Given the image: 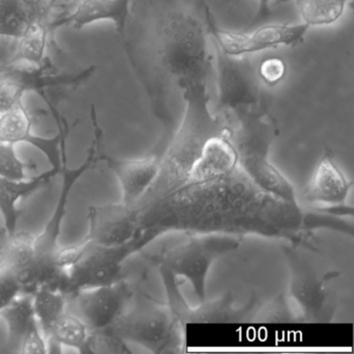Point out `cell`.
<instances>
[{
  "label": "cell",
  "instance_id": "cell-30",
  "mask_svg": "<svg viewBox=\"0 0 354 354\" xmlns=\"http://www.w3.org/2000/svg\"><path fill=\"white\" fill-rule=\"evenodd\" d=\"M19 353L22 354H46L48 353L47 339L39 325L38 321L32 324L26 333L20 346Z\"/></svg>",
  "mask_w": 354,
  "mask_h": 354
},
{
  "label": "cell",
  "instance_id": "cell-16",
  "mask_svg": "<svg viewBox=\"0 0 354 354\" xmlns=\"http://www.w3.org/2000/svg\"><path fill=\"white\" fill-rule=\"evenodd\" d=\"M167 140L162 138L154 151L140 158H113L102 152L101 161L105 162L119 182L121 202L134 205L146 194L158 176L163 150Z\"/></svg>",
  "mask_w": 354,
  "mask_h": 354
},
{
  "label": "cell",
  "instance_id": "cell-15",
  "mask_svg": "<svg viewBox=\"0 0 354 354\" xmlns=\"http://www.w3.org/2000/svg\"><path fill=\"white\" fill-rule=\"evenodd\" d=\"M0 267L13 273L22 293H34L47 277L44 263L37 257L35 236L18 230L10 234L0 227Z\"/></svg>",
  "mask_w": 354,
  "mask_h": 354
},
{
  "label": "cell",
  "instance_id": "cell-1",
  "mask_svg": "<svg viewBox=\"0 0 354 354\" xmlns=\"http://www.w3.org/2000/svg\"><path fill=\"white\" fill-rule=\"evenodd\" d=\"M212 20L203 0H131L122 40L165 131L175 130V99L211 97Z\"/></svg>",
  "mask_w": 354,
  "mask_h": 354
},
{
  "label": "cell",
  "instance_id": "cell-18",
  "mask_svg": "<svg viewBox=\"0 0 354 354\" xmlns=\"http://www.w3.org/2000/svg\"><path fill=\"white\" fill-rule=\"evenodd\" d=\"M131 0H80L70 11H64L51 21L53 32L68 26L80 30L97 22L111 21L121 36L129 15Z\"/></svg>",
  "mask_w": 354,
  "mask_h": 354
},
{
  "label": "cell",
  "instance_id": "cell-32",
  "mask_svg": "<svg viewBox=\"0 0 354 354\" xmlns=\"http://www.w3.org/2000/svg\"><path fill=\"white\" fill-rule=\"evenodd\" d=\"M259 1H260V7H259V14L257 16L256 22L261 21L268 14V3L270 0H259Z\"/></svg>",
  "mask_w": 354,
  "mask_h": 354
},
{
  "label": "cell",
  "instance_id": "cell-23",
  "mask_svg": "<svg viewBox=\"0 0 354 354\" xmlns=\"http://www.w3.org/2000/svg\"><path fill=\"white\" fill-rule=\"evenodd\" d=\"M8 330V346L11 352H19L20 346L37 318L32 306V295L20 293L9 306L0 312Z\"/></svg>",
  "mask_w": 354,
  "mask_h": 354
},
{
  "label": "cell",
  "instance_id": "cell-3",
  "mask_svg": "<svg viewBox=\"0 0 354 354\" xmlns=\"http://www.w3.org/2000/svg\"><path fill=\"white\" fill-rule=\"evenodd\" d=\"M225 130V122L211 107L210 97L186 98L181 122L163 150L158 176L136 205L146 208L187 183L207 140Z\"/></svg>",
  "mask_w": 354,
  "mask_h": 354
},
{
  "label": "cell",
  "instance_id": "cell-19",
  "mask_svg": "<svg viewBox=\"0 0 354 354\" xmlns=\"http://www.w3.org/2000/svg\"><path fill=\"white\" fill-rule=\"evenodd\" d=\"M61 171L51 167L44 173L24 180H9L0 177V215L3 229L8 233L17 231L18 221L24 211L19 209L20 201L36 194L49 183Z\"/></svg>",
  "mask_w": 354,
  "mask_h": 354
},
{
  "label": "cell",
  "instance_id": "cell-31",
  "mask_svg": "<svg viewBox=\"0 0 354 354\" xmlns=\"http://www.w3.org/2000/svg\"><path fill=\"white\" fill-rule=\"evenodd\" d=\"M20 293H22L21 287L13 273L5 267H0V312Z\"/></svg>",
  "mask_w": 354,
  "mask_h": 354
},
{
  "label": "cell",
  "instance_id": "cell-25",
  "mask_svg": "<svg viewBox=\"0 0 354 354\" xmlns=\"http://www.w3.org/2000/svg\"><path fill=\"white\" fill-rule=\"evenodd\" d=\"M32 295L35 315L47 339L51 327L67 310V295L61 290L51 287L40 288Z\"/></svg>",
  "mask_w": 354,
  "mask_h": 354
},
{
  "label": "cell",
  "instance_id": "cell-29",
  "mask_svg": "<svg viewBox=\"0 0 354 354\" xmlns=\"http://www.w3.org/2000/svg\"><path fill=\"white\" fill-rule=\"evenodd\" d=\"M287 65L279 57H269L259 66L258 75L267 86H277L285 77Z\"/></svg>",
  "mask_w": 354,
  "mask_h": 354
},
{
  "label": "cell",
  "instance_id": "cell-13",
  "mask_svg": "<svg viewBox=\"0 0 354 354\" xmlns=\"http://www.w3.org/2000/svg\"><path fill=\"white\" fill-rule=\"evenodd\" d=\"M308 24H274L261 26L254 32H234L217 28L211 22L210 30L217 48L231 57H240L277 46H293L304 40Z\"/></svg>",
  "mask_w": 354,
  "mask_h": 354
},
{
  "label": "cell",
  "instance_id": "cell-12",
  "mask_svg": "<svg viewBox=\"0 0 354 354\" xmlns=\"http://www.w3.org/2000/svg\"><path fill=\"white\" fill-rule=\"evenodd\" d=\"M167 293V302L171 312L184 324L190 323L237 322L252 320L259 308L257 298L252 296L250 301L241 308H236L233 297L227 293L210 301L201 302L200 306L192 308L180 289L179 281L175 275L165 269H158Z\"/></svg>",
  "mask_w": 354,
  "mask_h": 354
},
{
  "label": "cell",
  "instance_id": "cell-11",
  "mask_svg": "<svg viewBox=\"0 0 354 354\" xmlns=\"http://www.w3.org/2000/svg\"><path fill=\"white\" fill-rule=\"evenodd\" d=\"M50 109L59 125L57 136L41 138L32 133L34 115L22 102L0 115V142H8L15 146L17 144L30 145L45 155L51 167H57L61 171L64 155L67 153L68 136L72 128L77 124L70 125L61 117L57 109L51 106Z\"/></svg>",
  "mask_w": 354,
  "mask_h": 354
},
{
  "label": "cell",
  "instance_id": "cell-6",
  "mask_svg": "<svg viewBox=\"0 0 354 354\" xmlns=\"http://www.w3.org/2000/svg\"><path fill=\"white\" fill-rule=\"evenodd\" d=\"M185 237L148 256L151 264L165 269L192 286L200 302L206 300L207 279L215 261L237 250L243 237L223 234H184Z\"/></svg>",
  "mask_w": 354,
  "mask_h": 354
},
{
  "label": "cell",
  "instance_id": "cell-22",
  "mask_svg": "<svg viewBox=\"0 0 354 354\" xmlns=\"http://www.w3.org/2000/svg\"><path fill=\"white\" fill-rule=\"evenodd\" d=\"M94 333L76 315L66 310L51 327L47 337L48 353H59L62 347L73 348L80 353H94Z\"/></svg>",
  "mask_w": 354,
  "mask_h": 354
},
{
  "label": "cell",
  "instance_id": "cell-28",
  "mask_svg": "<svg viewBox=\"0 0 354 354\" xmlns=\"http://www.w3.org/2000/svg\"><path fill=\"white\" fill-rule=\"evenodd\" d=\"M252 320L258 322H287L295 321L296 317L285 294L281 293L266 306L257 308Z\"/></svg>",
  "mask_w": 354,
  "mask_h": 354
},
{
  "label": "cell",
  "instance_id": "cell-24",
  "mask_svg": "<svg viewBox=\"0 0 354 354\" xmlns=\"http://www.w3.org/2000/svg\"><path fill=\"white\" fill-rule=\"evenodd\" d=\"M350 1L352 0H274V3H294L302 22L310 26H324L335 24Z\"/></svg>",
  "mask_w": 354,
  "mask_h": 354
},
{
  "label": "cell",
  "instance_id": "cell-20",
  "mask_svg": "<svg viewBox=\"0 0 354 354\" xmlns=\"http://www.w3.org/2000/svg\"><path fill=\"white\" fill-rule=\"evenodd\" d=\"M53 1L0 0V38L17 40L35 20L50 16Z\"/></svg>",
  "mask_w": 354,
  "mask_h": 354
},
{
  "label": "cell",
  "instance_id": "cell-9",
  "mask_svg": "<svg viewBox=\"0 0 354 354\" xmlns=\"http://www.w3.org/2000/svg\"><path fill=\"white\" fill-rule=\"evenodd\" d=\"M91 119H92L93 128H94V138L88 149V156L86 160L78 167H68L67 153L63 157L62 165V186L59 190L57 204L51 213L50 218L47 221L46 225L43 227L39 235L35 236V248H36L37 257L43 262L55 265V257L59 246V237H61L62 227L67 214L68 203L74 185L78 180L88 173L90 169H94L97 163L101 161L102 154V129L99 127L96 111L94 106L91 109ZM59 269V268H57Z\"/></svg>",
  "mask_w": 354,
  "mask_h": 354
},
{
  "label": "cell",
  "instance_id": "cell-2",
  "mask_svg": "<svg viewBox=\"0 0 354 354\" xmlns=\"http://www.w3.org/2000/svg\"><path fill=\"white\" fill-rule=\"evenodd\" d=\"M140 210V232L148 244L176 232L259 236L316 250L298 202L269 194L239 165L225 175L185 184Z\"/></svg>",
  "mask_w": 354,
  "mask_h": 354
},
{
  "label": "cell",
  "instance_id": "cell-26",
  "mask_svg": "<svg viewBox=\"0 0 354 354\" xmlns=\"http://www.w3.org/2000/svg\"><path fill=\"white\" fill-rule=\"evenodd\" d=\"M352 219L353 218L337 216V215L324 212L316 207H313L310 210L304 209V231L312 235L317 230H330L352 238L354 234Z\"/></svg>",
  "mask_w": 354,
  "mask_h": 354
},
{
  "label": "cell",
  "instance_id": "cell-27",
  "mask_svg": "<svg viewBox=\"0 0 354 354\" xmlns=\"http://www.w3.org/2000/svg\"><path fill=\"white\" fill-rule=\"evenodd\" d=\"M34 165L26 163L16 151L15 145L0 142V177L9 180H24Z\"/></svg>",
  "mask_w": 354,
  "mask_h": 354
},
{
  "label": "cell",
  "instance_id": "cell-5",
  "mask_svg": "<svg viewBox=\"0 0 354 354\" xmlns=\"http://www.w3.org/2000/svg\"><path fill=\"white\" fill-rule=\"evenodd\" d=\"M107 331L124 343L136 344L155 354L185 350L186 324L167 302L147 293L134 294L127 310Z\"/></svg>",
  "mask_w": 354,
  "mask_h": 354
},
{
  "label": "cell",
  "instance_id": "cell-8",
  "mask_svg": "<svg viewBox=\"0 0 354 354\" xmlns=\"http://www.w3.org/2000/svg\"><path fill=\"white\" fill-rule=\"evenodd\" d=\"M289 268L288 296L296 306V321L328 322L335 314V300L330 281L337 271L319 274L314 265L299 252V246H286L283 250Z\"/></svg>",
  "mask_w": 354,
  "mask_h": 354
},
{
  "label": "cell",
  "instance_id": "cell-14",
  "mask_svg": "<svg viewBox=\"0 0 354 354\" xmlns=\"http://www.w3.org/2000/svg\"><path fill=\"white\" fill-rule=\"evenodd\" d=\"M142 210L138 205H95L88 208V234L84 238L97 245L113 246L125 243L140 230Z\"/></svg>",
  "mask_w": 354,
  "mask_h": 354
},
{
  "label": "cell",
  "instance_id": "cell-7",
  "mask_svg": "<svg viewBox=\"0 0 354 354\" xmlns=\"http://www.w3.org/2000/svg\"><path fill=\"white\" fill-rule=\"evenodd\" d=\"M75 246V260L63 275L61 291L66 295L121 281L124 263L148 245L138 232L129 241L119 245H97L84 239Z\"/></svg>",
  "mask_w": 354,
  "mask_h": 354
},
{
  "label": "cell",
  "instance_id": "cell-4",
  "mask_svg": "<svg viewBox=\"0 0 354 354\" xmlns=\"http://www.w3.org/2000/svg\"><path fill=\"white\" fill-rule=\"evenodd\" d=\"M217 115L227 126L242 171L269 194L297 202L291 182L271 162V147L279 136V128L262 102Z\"/></svg>",
  "mask_w": 354,
  "mask_h": 354
},
{
  "label": "cell",
  "instance_id": "cell-17",
  "mask_svg": "<svg viewBox=\"0 0 354 354\" xmlns=\"http://www.w3.org/2000/svg\"><path fill=\"white\" fill-rule=\"evenodd\" d=\"M352 186L353 183L342 171L333 152L327 150L304 186V198L313 207L345 204Z\"/></svg>",
  "mask_w": 354,
  "mask_h": 354
},
{
  "label": "cell",
  "instance_id": "cell-33",
  "mask_svg": "<svg viewBox=\"0 0 354 354\" xmlns=\"http://www.w3.org/2000/svg\"><path fill=\"white\" fill-rule=\"evenodd\" d=\"M72 1H74V3H78V1H80V0H72Z\"/></svg>",
  "mask_w": 354,
  "mask_h": 354
},
{
  "label": "cell",
  "instance_id": "cell-10",
  "mask_svg": "<svg viewBox=\"0 0 354 354\" xmlns=\"http://www.w3.org/2000/svg\"><path fill=\"white\" fill-rule=\"evenodd\" d=\"M136 291L125 279L67 295V310L80 317L93 333L111 328L125 313Z\"/></svg>",
  "mask_w": 354,
  "mask_h": 354
},
{
  "label": "cell",
  "instance_id": "cell-21",
  "mask_svg": "<svg viewBox=\"0 0 354 354\" xmlns=\"http://www.w3.org/2000/svg\"><path fill=\"white\" fill-rule=\"evenodd\" d=\"M50 16L35 20L26 26L17 39L15 55L10 63H26L32 67H42L49 63L48 50L53 42Z\"/></svg>",
  "mask_w": 354,
  "mask_h": 354
}]
</instances>
